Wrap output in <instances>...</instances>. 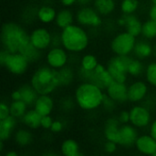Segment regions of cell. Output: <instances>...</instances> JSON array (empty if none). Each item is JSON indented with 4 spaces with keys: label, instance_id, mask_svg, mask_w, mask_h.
Returning <instances> with one entry per match:
<instances>
[{
    "label": "cell",
    "instance_id": "obj_37",
    "mask_svg": "<svg viewBox=\"0 0 156 156\" xmlns=\"http://www.w3.org/2000/svg\"><path fill=\"white\" fill-rule=\"evenodd\" d=\"M117 105H118V103H116L112 99H111L105 93V97H104V101H103L101 109H103L107 112H113L115 111V109L117 108Z\"/></svg>",
    "mask_w": 156,
    "mask_h": 156
},
{
    "label": "cell",
    "instance_id": "obj_49",
    "mask_svg": "<svg viewBox=\"0 0 156 156\" xmlns=\"http://www.w3.org/2000/svg\"><path fill=\"white\" fill-rule=\"evenodd\" d=\"M93 0H78V4L80 6H85V5H92Z\"/></svg>",
    "mask_w": 156,
    "mask_h": 156
},
{
    "label": "cell",
    "instance_id": "obj_50",
    "mask_svg": "<svg viewBox=\"0 0 156 156\" xmlns=\"http://www.w3.org/2000/svg\"><path fill=\"white\" fill-rule=\"evenodd\" d=\"M5 156H17L18 155V153L15 150H9L7 151L6 153H5Z\"/></svg>",
    "mask_w": 156,
    "mask_h": 156
},
{
    "label": "cell",
    "instance_id": "obj_40",
    "mask_svg": "<svg viewBox=\"0 0 156 156\" xmlns=\"http://www.w3.org/2000/svg\"><path fill=\"white\" fill-rule=\"evenodd\" d=\"M10 115V107L9 103L5 101H2L0 102V120L5 119Z\"/></svg>",
    "mask_w": 156,
    "mask_h": 156
},
{
    "label": "cell",
    "instance_id": "obj_26",
    "mask_svg": "<svg viewBox=\"0 0 156 156\" xmlns=\"http://www.w3.org/2000/svg\"><path fill=\"white\" fill-rule=\"evenodd\" d=\"M92 5L103 17H108L116 11L117 1L116 0H93Z\"/></svg>",
    "mask_w": 156,
    "mask_h": 156
},
{
    "label": "cell",
    "instance_id": "obj_23",
    "mask_svg": "<svg viewBox=\"0 0 156 156\" xmlns=\"http://www.w3.org/2000/svg\"><path fill=\"white\" fill-rule=\"evenodd\" d=\"M41 119L42 116L33 107H30L19 121L25 127L35 131L41 128Z\"/></svg>",
    "mask_w": 156,
    "mask_h": 156
},
{
    "label": "cell",
    "instance_id": "obj_22",
    "mask_svg": "<svg viewBox=\"0 0 156 156\" xmlns=\"http://www.w3.org/2000/svg\"><path fill=\"white\" fill-rule=\"evenodd\" d=\"M13 140L19 148H27L32 144L34 141V135L32 130L27 127L17 128L13 135Z\"/></svg>",
    "mask_w": 156,
    "mask_h": 156
},
{
    "label": "cell",
    "instance_id": "obj_27",
    "mask_svg": "<svg viewBox=\"0 0 156 156\" xmlns=\"http://www.w3.org/2000/svg\"><path fill=\"white\" fill-rule=\"evenodd\" d=\"M58 71L60 88H67L73 84V82L77 77V72L74 70V69L69 64L61 68Z\"/></svg>",
    "mask_w": 156,
    "mask_h": 156
},
{
    "label": "cell",
    "instance_id": "obj_11",
    "mask_svg": "<svg viewBox=\"0 0 156 156\" xmlns=\"http://www.w3.org/2000/svg\"><path fill=\"white\" fill-rule=\"evenodd\" d=\"M52 37L53 32L44 25L36 27L29 32L30 43L42 52L52 47Z\"/></svg>",
    "mask_w": 156,
    "mask_h": 156
},
{
    "label": "cell",
    "instance_id": "obj_21",
    "mask_svg": "<svg viewBox=\"0 0 156 156\" xmlns=\"http://www.w3.org/2000/svg\"><path fill=\"white\" fill-rule=\"evenodd\" d=\"M76 22L74 11L70 7H62L58 10L55 19V26L58 29H63Z\"/></svg>",
    "mask_w": 156,
    "mask_h": 156
},
{
    "label": "cell",
    "instance_id": "obj_4",
    "mask_svg": "<svg viewBox=\"0 0 156 156\" xmlns=\"http://www.w3.org/2000/svg\"><path fill=\"white\" fill-rule=\"evenodd\" d=\"M29 82L38 95L53 94L58 88H60L58 71L50 68L47 64L38 66L33 71Z\"/></svg>",
    "mask_w": 156,
    "mask_h": 156
},
{
    "label": "cell",
    "instance_id": "obj_12",
    "mask_svg": "<svg viewBox=\"0 0 156 156\" xmlns=\"http://www.w3.org/2000/svg\"><path fill=\"white\" fill-rule=\"evenodd\" d=\"M149 96L150 85L145 80L133 79L128 84V101L130 103H143Z\"/></svg>",
    "mask_w": 156,
    "mask_h": 156
},
{
    "label": "cell",
    "instance_id": "obj_48",
    "mask_svg": "<svg viewBox=\"0 0 156 156\" xmlns=\"http://www.w3.org/2000/svg\"><path fill=\"white\" fill-rule=\"evenodd\" d=\"M116 25H117L118 27H124V26H125V16H124V15L122 14V16H121L120 17L117 18V20H116Z\"/></svg>",
    "mask_w": 156,
    "mask_h": 156
},
{
    "label": "cell",
    "instance_id": "obj_15",
    "mask_svg": "<svg viewBox=\"0 0 156 156\" xmlns=\"http://www.w3.org/2000/svg\"><path fill=\"white\" fill-rule=\"evenodd\" d=\"M134 148L140 154L153 156L156 153V139L149 133H142L138 136Z\"/></svg>",
    "mask_w": 156,
    "mask_h": 156
},
{
    "label": "cell",
    "instance_id": "obj_32",
    "mask_svg": "<svg viewBox=\"0 0 156 156\" xmlns=\"http://www.w3.org/2000/svg\"><path fill=\"white\" fill-rule=\"evenodd\" d=\"M21 54H23L28 60L31 64H34V63H37V61H39L43 55H42V51H40L39 49H37V48H35L31 43H29L28 45H27L26 47H24L20 52Z\"/></svg>",
    "mask_w": 156,
    "mask_h": 156
},
{
    "label": "cell",
    "instance_id": "obj_3",
    "mask_svg": "<svg viewBox=\"0 0 156 156\" xmlns=\"http://www.w3.org/2000/svg\"><path fill=\"white\" fill-rule=\"evenodd\" d=\"M2 48L9 52H20L30 43L29 32L19 23L15 21L5 22L1 28Z\"/></svg>",
    "mask_w": 156,
    "mask_h": 156
},
{
    "label": "cell",
    "instance_id": "obj_36",
    "mask_svg": "<svg viewBox=\"0 0 156 156\" xmlns=\"http://www.w3.org/2000/svg\"><path fill=\"white\" fill-rule=\"evenodd\" d=\"M75 106L77 105L73 97H64L59 101V109L64 113L70 112L75 108Z\"/></svg>",
    "mask_w": 156,
    "mask_h": 156
},
{
    "label": "cell",
    "instance_id": "obj_39",
    "mask_svg": "<svg viewBox=\"0 0 156 156\" xmlns=\"http://www.w3.org/2000/svg\"><path fill=\"white\" fill-rule=\"evenodd\" d=\"M118 146H119L118 144H116L112 141H107L106 140V142L103 144V151L108 154H112L117 151Z\"/></svg>",
    "mask_w": 156,
    "mask_h": 156
},
{
    "label": "cell",
    "instance_id": "obj_41",
    "mask_svg": "<svg viewBox=\"0 0 156 156\" xmlns=\"http://www.w3.org/2000/svg\"><path fill=\"white\" fill-rule=\"evenodd\" d=\"M54 119L52 118L51 115H46V116H42L41 119V129L45 130V131H49L52 125Z\"/></svg>",
    "mask_w": 156,
    "mask_h": 156
},
{
    "label": "cell",
    "instance_id": "obj_35",
    "mask_svg": "<svg viewBox=\"0 0 156 156\" xmlns=\"http://www.w3.org/2000/svg\"><path fill=\"white\" fill-rule=\"evenodd\" d=\"M144 77L150 87L156 90V60L150 61L146 64Z\"/></svg>",
    "mask_w": 156,
    "mask_h": 156
},
{
    "label": "cell",
    "instance_id": "obj_31",
    "mask_svg": "<svg viewBox=\"0 0 156 156\" xmlns=\"http://www.w3.org/2000/svg\"><path fill=\"white\" fill-rule=\"evenodd\" d=\"M99 60H98V58L92 54V53H85L83 54L80 58V60H79V68L82 69H85V70H89V71H91V70H94L95 68L98 66L99 64Z\"/></svg>",
    "mask_w": 156,
    "mask_h": 156
},
{
    "label": "cell",
    "instance_id": "obj_45",
    "mask_svg": "<svg viewBox=\"0 0 156 156\" xmlns=\"http://www.w3.org/2000/svg\"><path fill=\"white\" fill-rule=\"evenodd\" d=\"M148 133L156 139V117H154L148 128Z\"/></svg>",
    "mask_w": 156,
    "mask_h": 156
},
{
    "label": "cell",
    "instance_id": "obj_25",
    "mask_svg": "<svg viewBox=\"0 0 156 156\" xmlns=\"http://www.w3.org/2000/svg\"><path fill=\"white\" fill-rule=\"evenodd\" d=\"M124 16H125V26L123 27L124 30H126L127 32L133 35L136 37H141L143 22L138 17V16L136 14H132V15H124Z\"/></svg>",
    "mask_w": 156,
    "mask_h": 156
},
{
    "label": "cell",
    "instance_id": "obj_51",
    "mask_svg": "<svg viewBox=\"0 0 156 156\" xmlns=\"http://www.w3.org/2000/svg\"><path fill=\"white\" fill-rule=\"evenodd\" d=\"M5 142L0 141V153H1V154L4 153V150H5Z\"/></svg>",
    "mask_w": 156,
    "mask_h": 156
},
{
    "label": "cell",
    "instance_id": "obj_17",
    "mask_svg": "<svg viewBox=\"0 0 156 156\" xmlns=\"http://www.w3.org/2000/svg\"><path fill=\"white\" fill-rule=\"evenodd\" d=\"M121 122L118 120V117L115 115L110 116L103 127V135L105 140L107 141H112L116 144L119 142V133H120V127Z\"/></svg>",
    "mask_w": 156,
    "mask_h": 156
},
{
    "label": "cell",
    "instance_id": "obj_55",
    "mask_svg": "<svg viewBox=\"0 0 156 156\" xmlns=\"http://www.w3.org/2000/svg\"><path fill=\"white\" fill-rule=\"evenodd\" d=\"M153 156H156V153H155V154H154V155H153Z\"/></svg>",
    "mask_w": 156,
    "mask_h": 156
},
{
    "label": "cell",
    "instance_id": "obj_38",
    "mask_svg": "<svg viewBox=\"0 0 156 156\" xmlns=\"http://www.w3.org/2000/svg\"><path fill=\"white\" fill-rule=\"evenodd\" d=\"M65 129V122L60 119H56L53 121L49 132L53 134H58L62 133Z\"/></svg>",
    "mask_w": 156,
    "mask_h": 156
},
{
    "label": "cell",
    "instance_id": "obj_9",
    "mask_svg": "<svg viewBox=\"0 0 156 156\" xmlns=\"http://www.w3.org/2000/svg\"><path fill=\"white\" fill-rule=\"evenodd\" d=\"M130 123L139 130L148 129L153 121V111L144 103L133 104L130 108Z\"/></svg>",
    "mask_w": 156,
    "mask_h": 156
},
{
    "label": "cell",
    "instance_id": "obj_14",
    "mask_svg": "<svg viewBox=\"0 0 156 156\" xmlns=\"http://www.w3.org/2000/svg\"><path fill=\"white\" fill-rule=\"evenodd\" d=\"M105 93L118 104H124L128 101V84L114 80L105 90Z\"/></svg>",
    "mask_w": 156,
    "mask_h": 156
},
{
    "label": "cell",
    "instance_id": "obj_7",
    "mask_svg": "<svg viewBox=\"0 0 156 156\" xmlns=\"http://www.w3.org/2000/svg\"><path fill=\"white\" fill-rule=\"evenodd\" d=\"M76 23L89 29H98L103 26V16L92 5L80 6L75 13Z\"/></svg>",
    "mask_w": 156,
    "mask_h": 156
},
{
    "label": "cell",
    "instance_id": "obj_18",
    "mask_svg": "<svg viewBox=\"0 0 156 156\" xmlns=\"http://www.w3.org/2000/svg\"><path fill=\"white\" fill-rule=\"evenodd\" d=\"M133 56L142 60H146L154 56V46L152 41L144 38L138 39L134 47Z\"/></svg>",
    "mask_w": 156,
    "mask_h": 156
},
{
    "label": "cell",
    "instance_id": "obj_19",
    "mask_svg": "<svg viewBox=\"0 0 156 156\" xmlns=\"http://www.w3.org/2000/svg\"><path fill=\"white\" fill-rule=\"evenodd\" d=\"M18 121L12 115L0 120V141L6 143L13 138L14 133L17 129Z\"/></svg>",
    "mask_w": 156,
    "mask_h": 156
},
{
    "label": "cell",
    "instance_id": "obj_2",
    "mask_svg": "<svg viewBox=\"0 0 156 156\" xmlns=\"http://www.w3.org/2000/svg\"><path fill=\"white\" fill-rule=\"evenodd\" d=\"M61 46L70 54L79 55L85 52L90 43V36L86 27L74 23L59 31Z\"/></svg>",
    "mask_w": 156,
    "mask_h": 156
},
{
    "label": "cell",
    "instance_id": "obj_6",
    "mask_svg": "<svg viewBox=\"0 0 156 156\" xmlns=\"http://www.w3.org/2000/svg\"><path fill=\"white\" fill-rule=\"evenodd\" d=\"M138 37L130 34L126 30L116 33L110 43V48L113 55L132 56Z\"/></svg>",
    "mask_w": 156,
    "mask_h": 156
},
{
    "label": "cell",
    "instance_id": "obj_44",
    "mask_svg": "<svg viewBox=\"0 0 156 156\" xmlns=\"http://www.w3.org/2000/svg\"><path fill=\"white\" fill-rule=\"evenodd\" d=\"M63 7H72L78 4V0H58Z\"/></svg>",
    "mask_w": 156,
    "mask_h": 156
},
{
    "label": "cell",
    "instance_id": "obj_30",
    "mask_svg": "<svg viewBox=\"0 0 156 156\" xmlns=\"http://www.w3.org/2000/svg\"><path fill=\"white\" fill-rule=\"evenodd\" d=\"M141 37L147 39L149 41L156 40V21L154 19L148 18L143 22L142 35Z\"/></svg>",
    "mask_w": 156,
    "mask_h": 156
},
{
    "label": "cell",
    "instance_id": "obj_28",
    "mask_svg": "<svg viewBox=\"0 0 156 156\" xmlns=\"http://www.w3.org/2000/svg\"><path fill=\"white\" fill-rule=\"evenodd\" d=\"M146 64L144 60L134 58L133 56L129 65H128V75L132 79H140L144 75Z\"/></svg>",
    "mask_w": 156,
    "mask_h": 156
},
{
    "label": "cell",
    "instance_id": "obj_53",
    "mask_svg": "<svg viewBox=\"0 0 156 156\" xmlns=\"http://www.w3.org/2000/svg\"><path fill=\"white\" fill-rule=\"evenodd\" d=\"M151 3L152 4H156V0H151Z\"/></svg>",
    "mask_w": 156,
    "mask_h": 156
},
{
    "label": "cell",
    "instance_id": "obj_20",
    "mask_svg": "<svg viewBox=\"0 0 156 156\" xmlns=\"http://www.w3.org/2000/svg\"><path fill=\"white\" fill-rule=\"evenodd\" d=\"M58 10L49 4H44L37 8V20L44 25L49 26L55 23Z\"/></svg>",
    "mask_w": 156,
    "mask_h": 156
},
{
    "label": "cell",
    "instance_id": "obj_33",
    "mask_svg": "<svg viewBox=\"0 0 156 156\" xmlns=\"http://www.w3.org/2000/svg\"><path fill=\"white\" fill-rule=\"evenodd\" d=\"M9 107H10V115L16 118L17 120H20L27 112V111L30 108L22 100L11 101V102L9 103Z\"/></svg>",
    "mask_w": 156,
    "mask_h": 156
},
{
    "label": "cell",
    "instance_id": "obj_42",
    "mask_svg": "<svg viewBox=\"0 0 156 156\" xmlns=\"http://www.w3.org/2000/svg\"><path fill=\"white\" fill-rule=\"evenodd\" d=\"M117 117H118V120L121 122V124L129 123L130 122V111L122 110L118 113Z\"/></svg>",
    "mask_w": 156,
    "mask_h": 156
},
{
    "label": "cell",
    "instance_id": "obj_13",
    "mask_svg": "<svg viewBox=\"0 0 156 156\" xmlns=\"http://www.w3.org/2000/svg\"><path fill=\"white\" fill-rule=\"evenodd\" d=\"M139 129L133 126L132 123H125L122 124L120 127V133H119V146L124 148H131L134 147L135 142L140 135Z\"/></svg>",
    "mask_w": 156,
    "mask_h": 156
},
{
    "label": "cell",
    "instance_id": "obj_46",
    "mask_svg": "<svg viewBox=\"0 0 156 156\" xmlns=\"http://www.w3.org/2000/svg\"><path fill=\"white\" fill-rule=\"evenodd\" d=\"M148 17L156 21V4H152L148 9Z\"/></svg>",
    "mask_w": 156,
    "mask_h": 156
},
{
    "label": "cell",
    "instance_id": "obj_24",
    "mask_svg": "<svg viewBox=\"0 0 156 156\" xmlns=\"http://www.w3.org/2000/svg\"><path fill=\"white\" fill-rule=\"evenodd\" d=\"M59 152H60V154L63 156L83 155L78 141L73 138L64 139L60 144Z\"/></svg>",
    "mask_w": 156,
    "mask_h": 156
},
{
    "label": "cell",
    "instance_id": "obj_34",
    "mask_svg": "<svg viewBox=\"0 0 156 156\" xmlns=\"http://www.w3.org/2000/svg\"><path fill=\"white\" fill-rule=\"evenodd\" d=\"M119 7L122 15L136 14V12L140 8V1L139 0H121Z\"/></svg>",
    "mask_w": 156,
    "mask_h": 156
},
{
    "label": "cell",
    "instance_id": "obj_47",
    "mask_svg": "<svg viewBox=\"0 0 156 156\" xmlns=\"http://www.w3.org/2000/svg\"><path fill=\"white\" fill-rule=\"evenodd\" d=\"M11 101H20L21 100V92L19 90V89H16L11 92L10 95Z\"/></svg>",
    "mask_w": 156,
    "mask_h": 156
},
{
    "label": "cell",
    "instance_id": "obj_29",
    "mask_svg": "<svg viewBox=\"0 0 156 156\" xmlns=\"http://www.w3.org/2000/svg\"><path fill=\"white\" fill-rule=\"evenodd\" d=\"M19 90L21 92V100L25 101L29 107H33L37 98L38 97L37 92L29 83H24L19 86Z\"/></svg>",
    "mask_w": 156,
    "mask_h": 156
},
{
    "label": "cell",
    "instance_id": "obj_5",
    "mask_svg": "<svg viewBox=\"0 0 156 156\" xmlns=\"http://www.w3.org/2000/svg\"><path fill=\"white\" fill-rule=\"evenodd\" d=\"M0 64L14 76L25 75L31 65L29 60L19 52H9L2 48L0 52Z\"/></svg>",
    "mask_w": 156,
    "mask_h": 156
},
{
    "label": "cell",
    "instance_id": "obj_52",
    "mask_svg": "<svg viewBox=\"0 0 156 156\" xmlns=\"http://www.w3.org/2000/svg\"><path fill=\"white\" fill-rule=\"evenodd\" d=\"M154 57L156 58V40L154 41Z\"/></svg>",
    "mask_w": 156,
    "mask_h": 156
},
{
    "label": "cell",
    "instance_id": "obj_54",
    "mask_svg": "<svg viewBox=\"0 0 156 156\" xmlns=\"http://www.w3.org/2000/svg\"><path fill=\"white\" fill-rule=\"evenodd\" d=\"M40 1H42V2H49L50 0H40Z\"/></svg>",
    "mask_w": 156,
    "mask_h": 156
},
{
    "label": "cell",
    "instance_id": "obj_43",
    "mask_svg": "<svg viewBox=\"0 0 156 156\" xmlns=\"http://www.w3.org/2000/svg\"><path fill=\"white\" fill-rule=\"evenodd\" d=\"M58 46H61L60 34H59V32H53V37H52V47H58Z\"/></svg>",
    "mask_w": 156,
    "mask_h": 156
},
{
    "label": "cell",
    "instance_id": "obj_8",
    "mask_svg": "<svg viewBox=\"0 0 156 156\" xmlns=\"http://www.w3.org/2000/svg\"><path fill=\"white\" fill-rule=\"evenodd\" d=\"M132 56H117L114 55L107 62V69L112 74L114 80L119 82H127L129 80L128 65L132 59Z\"/></svg>",
    "mask_w": 156,
    "mask_h": 156
},
{
    "label": "cell",
    "instance_id": "obj_16",
    "mask_svg": "<svg viewBox=\"0 0 156 156\" xmlns=\"http://www.w3.org/2000/svg\"><path fill=\"white\" fill-rule=\"evenodd\" d=\"M56 107V102L52 94H40L37 98L33 108L41 115H52Z\"/></svg>",
    "mask_w": 156,
    "mask_h": 156
},
{
    "label": "cell",
    "instance_id": "obj_1",
    "mask_svg": "<svg viewBox=\"0 0 156 156\" xmlns=\"http://www.w3.org/2000/svg\"><path fill=\"white\" fill-rule=\"evenodd\" d=\"M104 97V90L92 82L84 80H80L73 93L77 107L85 112H93L101 109Z\"/></svg>",
    "mask_w": 156,
    "mask_h": 156
},
{
    "label": "cell",
    "instance_id": "obj_10",
    "mask_svg": "<svg viewBox=\"0 0 156 156\" xmlns=\"http://www.w3.org/2000/svg\"><path fill=\"white\" fill-rule=\"evenodd\" d=\"M44 58L48 66L58 70L69 64L70 54L62 46L51 47L46 51Z\"/></svg>",
    "mask_w": 156,
    "mask_h": 156
}]
</instances>
